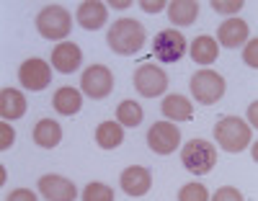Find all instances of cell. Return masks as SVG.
I'll use <instances>...</instances> for the list:
<instances>
[{"label":"cell","mask_w":258,"mask_h":201,"mask_svg":"<svg viewBox=\"0 0 258 201\" xmlns=\"http://www.w3.org/2000/svg\"><path fill=\"white\" fill-rule=\"evenodd\" d=\"M142 106L137 103V101H121L119 106H116V119H119V124L121 126H129V129H135V126H140L142 124Z\"/></svg>","instance_id":"cell-23"},{"label":"cell","mask_w":258,"mask_h":201,"mask_svg":"<svg viewBox=\"0 0 258 201\" xmlns=\"http://www.w3.org/2000/svg\"><path fill=\"white\" fill-rule=\"evenodd\" d=\"M80 62H83V52L73 41H62V44H57V47L52 49V67L59 70V73H64V75L75 73L80 67Z\"/></svg>","instance_id":"cell-13"},{"label":"cell","mask_w":258,"mask_h":201,"mask_svg":"<svg viewBox=\"0 0 258 201\" xmlns=\"http://www.w3.org/2000/svg\"><path fill=\"white\" fill-rule=\"evenodd\" d=\"M212 201H243V193L232 186H222L220 191H214Z\"/></svg>","instance_id":"cell-26"},{"label":"cell","mask_w":258,"mask_h":201,"mask_svg":"<svg viewBox=\"0 0 258 201\" xmlns=\"http://www.w3.org/2000/svg\"><path fill=\"white\" fill-rule=\"evenodd\" d=\"M13 140H16V131H13V126L8 124V121H0V150H8V147H13Z\"/></svg>","instance_id":"cell-27"},{"label":"cell","mask_w":258,"mask_h":201,"mask_svg":"<svg viewBox=\"0 0 258 201\" xmlns=\"http://www.w3.org/2000/svg\"><path fill=\"white\" fill-rule=\"evenodd\" d=\"M214 140L227 152H240L250 142V126L238 116H225L214 126Z\"/></svg>","instance_id":"cell-2"},{"label":"cell","mask_w":258,"mask_h":201,"mask_svg":"<svg viewBox=\"0 0 258 201\" xmlns=\"http://www.w3.org/2000/svg\"><path fill=\"white\" fill-rule=\"evenodd\" d=\"M178 201H209V191L202 183H186L178 191Z\"/></svg>","instance_id":"cell-25"},{"label":"cell","mask_w":258,"mask_h":201,"mask_svg":"<svg viewBox=\"0 0 258 201\" xmlns=\"http://www.w3.org/2000/svg\"><path fill=\"white\" fill-rule=\"evenodd\" d=\"M31 137H34V142H36L39 147L52 150V147H57L59 140H62V126H59L54 119H41V121H36Z\"/></svg>","instance_id":"cell-17"},{"label":"cell","mask_w":258,"mask_h":201,"mask_svg":"<svg viewBox=\"0 0 258 201\" xmlns=\"http://www.w3.org/2000/svg\"><path fill=\"white\" fill-rule=\"evenodd\" d=\"M111 8H119V11H124V8H129V3H126V0H114V3H111Z\"/></svg>","instance_id":"cell-33"},{"label":"cell","mask_w":258,"mask_h":201,"mask_svg":"<svg viewBox=\"0 0 258 201\" xmlns=\"http://www.w3.org/2000/svg\"><path fill=\"white\" fill-rule=\"evenodd\" d=\"M255 116H258V108H255V101H253V103H250V108H248V119H250L253 129L258 126V119H255Z\"/></svg>","instance_id":"cell-32"},{"label":"cell","mask_w":258,"mask_h":201,"mask_svg":"<svg viewBox=\"0 0 258 201\" xmlns=\"http://www.w3.org/2000/svg\"><path fill=\"white\" fill-rule=\"evenodd\" d=\"M36 29L44 39H64V36H70L73 16L62 6H47L36 16Z\"/></svg>","instance_id":"cell-4"},{"label":"cell","mask_w":258,"mask_h":201,"mask_svg":"<svg viewBox=\"0 0 258 201\" xmlns=\"http://www.w3.org/2000/svg\"><path fill=\"white\" fill-rule=\"evenodd\" d=\"M145 26L140 24V21L135 18H119L116 24L109 29V36H106V41H109V47L121 54V57H129L142 49L145 44Z\"/></svg>","instance_id":"cell-1"},{"label":"cell","mask_w":258,"mask_h":201,"mask_svg":"<svg viewBox=\"0 0 258 201\" xmlns=\"http://www.w3.org/2000/svg\"><path fill=\"white\" fill-rule=\"evenodd\" d=\"M212 8L217 13H225V16H232L243 8V0H232V3H222V0H212Z\"/></svg>","instance_id":"cell-28"},{"label":"cell","mask_w":258,"mask_h":201,"mask_svg":"<svg viewBox=\"0 0 258 201\" xmlns=\"http://www.w3.org/2000/svg\"><path fill=\"white\" fill-rule=\"evenodd\" d=\"M181 163L194 175H207L214 165H217V150L212 147L209 140H191L181 150Z\"/></svg>","instance_id":"cell-3"},{"label":"cell","mask_w":258,"mask_h":201,"mask_svg":"<svg viewBox=\"0 0 258 201\" xmlns=\"http://www.w3.org/2000/svg\"><path fill=\"white\" fill-rule=\"evenodd\" d=\"M153 54L160 62H178L186 54V39L176 29H163L153 39Z\"/></svg>","instance_id":"cell-8"},{"label":"cell","mask_w":258,"mask_h":201,"mask_svg":"<svg viewBox=\"0 0 258 201\" xmlns=\"http://www.w3.org/2000/svg\"><path fill=\"white\" fill-rule=\"evenodd\" d=\"M8 201H36V193L29 188H16L8 193Z\"/></svg>","instance_id":"cell-30"},{"label":"cell","mask_w":258,"mask_h":201,"mask_svg":"<svg viewBox=\"0 0 258 201\" xmlns=\"http://www.w3.org/2000/svg\"><path fill=\"white\" fill-rule=\"evenodd\" d=\"M191 96L202 106H212L225 96V78L214 70H199L191 75Z\"/></svg>","instance_id":"cell-5"},{"label":"cell","mask_w":258,"mask_h":201,"mask_svg":"<svg viewBox=\"0 0 258 201\" xmlns=\"http://www.w3.org/2000/svg\"><path fill=\"white\" fill-rule=\"evenodd\" d=\"M26 106H29L26 96L21 91H16V88H3V91H0V119L3 121L21 119L26 114Z\"/></svg>","instance_id":"cell-14"},{"label":"cell","mask_w":258,"mask_h":201,"mask_svg":"<svg viewBox=\"0 0 258 201\" xmlns=\"http://www.w3.org/2000/svg\"><path fill=\"white\" fill-rule=\"evenodd\" d=\"M83 201H114V191L106 183H101V181H93V183L85 186Z\"/></svg>","instance_id":"cell-24"},{"label":"cell","mask_w":258,"mask_h":201,"mask_svg":"<svg viewBox=\"0 0 258 201\" xmlns=\"http://www.w3.org/2000/svg\"><path fill=\"white\" fill-rule=\"evenodd\" d=\"M83 106V98H80V91H75V88H59V91L54 93V111L62 116H73L78 114Z\"/></svg>","instance_id":"cell-22"},{"label":"cell","mask_w":258,"mask_h":201,"mask_svg":"<svg viewBox=\"0 0 258 201\" xmlns=\"http://www.w3.org/2000/svg\"><path fill=\"white\" fill-rule=\"evenodd\" d=\"M132 83L137 88V93L145 96V98L163 96L165 88H168V78H165V73L160 70L158 64H142V67H137Z\"/></svg>","instance_id":"cell-7"},{"label":"cell","mask_w":258,"mask_h":201,"mask_svg":"<svg viewBox=\"0 0 258 201\" xmlns=\"http://www.w3.org/2000/svg\"><path fill=\"white\" fill-rule=\"evenodd\" d=\"M96 142L101 150H116L124 142V129L119 121H103L96 129Z\"/></svg>","instance_id":"cell-21"},{"label":"cell","mask_w":258,"mask_h":201,"mask_svg":"<svg viewBox=\"0 0 258 201\" xmlns=\"http://www.w3.org/2000/svg\"><path fill=\"white\" fill-rule=\"evenodd\" d=\"M80 88L88 98H106L114 91V73L106 64H91L80 78Z\"/></svg>","instance_id":"cell-6"},{"label":"cell","mask_w":258,"mask_h":201,"mask_svg":"<svg viewBox=\"0 0 258 201\" xmlns=\"http://www.w3.org/2000/svg\"><path fill=\"white\" fill-rule=\"evenodd\" d=\"M119 183H121V191L126 196H145L150 191V186H153V175H150V170L142 168V165H129L121 173Z\"/></svg>","instance_id":"cell-12"},{"label":"cell","mask_w":258,"mask_h":201,"mask_svg":"<svg viewBox=\"0 0 258 201\" xmlns=\"http://www.w3.org/2000/svg\"><path fill=\"white\" fill-rule=\"evenodd\" d=\"M168 16L176 26H191L199 18V3L197 0H173L168 6Z\"/></svg>","instance_id":"cell-18"},{"label":"cell","mask_w":258,"mask_h":201,"mask_svg":"<svg viewBox=\"0 0 258 201\" xmlns=\"http://www.w3.org/2000/svg\"><path fill=\"white\" fill-rule=\"evenodd\" d=\"M147 145L158 155H170L181 145V129L170 121H158L147 131Z\"/></svg>","instance_id":"cell-9"},{"label":"cell","mask_w":258,"mask_h":201,"mask_svg":"<svg viewBox=\"0 0 258 201\" xmlns=\"http://www.w3.org/2000/svg\"><path fill=\"white\" fill-rule=\"evenodd\" d=\"M258 39L253 36V41L248 44V47H245V54H243V59H245V64L248 67H253V70H255V67H258Z\"/></svg>","instance_id":"cell-29"},{"label":"cell","mask_w":258,"mask_h":201,"mask_svg":"<svg viewBox=\"0 0 258 201\" xmlns=\"http://www.w3.org/2000/svg\"><path fill=\"white\" fill-rule=\"evenodd\" d=\"M160 108H163V116L170 119V121H188V119L194 116L191 101L183 98V96H178V93L163 98V106H160Z\"/></svg>","instance_id":"cell-19"},{"label":"cell","mask_w":258,"mask_h":201,"mask_svg":"<svg viewBox=\"0 0 258 201\" xmlns=\"http://www.w3.org/2000/svg\"><path fill=\"white\" fill-rule=\"evenodd\" d=\"M220 57V44L214 41L212 36H197L191 41V59L199 64H212L214 59Z\"/></svg>","instance_id":"cell-20"},{"label":"cell","mask_w":258,"mask_h":201,"mask_svg":"<svg viewBox=\"0 0 258 201\" xmlns=\"http://www.w3.org/2000/svg\"><path fill=\"white\" fill-rule=\"evenodd\" d=\"M248 39V24L243 18H227L222 21V26L217 29V41L227 49H235Z\"/></svg>","instance_id":"cell-15"},{"label":"cell","mask_w":258,"mask_h":201,"mask_svg":"<svg viewBox=\"0 0 258 201\" xmlns=\"http://www.w3.org/2000/svg\"><path fill=\"white\" fill-rule=\"evenodd\" d=\"M18 80L26 91H41L52 83V67L41 57H29L18 67Z\"/></svg>","instance_id":"cell-10"},{"label":"cell","mask_w":258,"mask_h":201,"mask_svg":"<svg viewBox=\"0 0 258 201\" xmlns=\"http://www.w3.org/2000/svg\"><path fill=\"white\" fill-rule=\"evenodd\" d=\"M39 193L47 201H75L78 198V188L73 181L54 173H47L39 178Z\"/></svg>","instance_id":"cell-11"},{"label":"cell","mask_w":258,"mask_h":201,"mask_svg":"<svg viewBox=\"0 0 258 201\" xmlns=\"http://www.w3.org/2000/svg\"><path fill=\"white\" fill-rule=\"evenodd\" d=\"M78 24L83 26V29H88V31H96V29H101L103 24H106V6L103 3H98V0H85V3H80L78 6Z\"/></svg>","instance_id":"cell-16"},{"label":"cell","mask_w":258,"mask_h":201,"mask_svg":"<svg viewBox=\"0 0 258 201\" xmlns=\"http://www.w3.org/2000/svg\"><path fill=\"white\" fill-rule=\"evenodd\" d=\"M142 11L145 13H158V11H163L165 8V3H163V0H153V3H150V0H142Z\"/></svg>","instance_id":"cell-31"}]
</instances>
